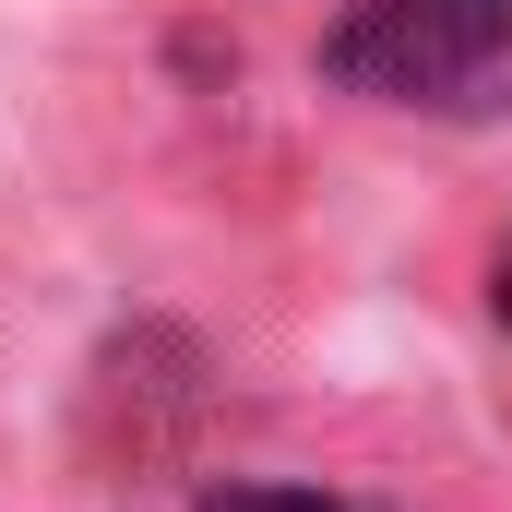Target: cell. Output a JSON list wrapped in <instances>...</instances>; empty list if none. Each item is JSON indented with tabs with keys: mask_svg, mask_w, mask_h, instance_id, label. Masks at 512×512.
I'll return each mask as SVG.
<instances>
[{
	"mask_svg": "<svg viewBox=\"0 0 512 512\" xmlns=\"http://www.w3.org/2000/svg\"><path fill=\"white\" fill-rule=\"evenodd\" d=\"M191 512H334L322 489H286V477H239V489H203Z\"/></svg>",
	"mask_w": 512,
	"mask_h": 512,
	"instance_id": "2",
	"label": "cell"
},
{
	"mask_svg": "<svg viewBox=\"0 0 512 512\" xmlns=\"http://www.w3.org/2000/svg\"><path fill=\"white\" fill-rule=\"evenodd\" d=\"M334 84L429 108V120H489L512 108V0H346L334 24Z\"/></svg>",
	"mask_w": 512,
	"mask_h": 512,
	"instance_id": "1",
	"label": "cell"
},
{
	"mask_svg": "<svg viewBox=\"0 0 512 512\" xmlns=\"http://www.w3.org/2000/svg\"><path fill=\"white\" fill-rule=\"evenodd\" d=\"M501 322H512V239H501Z\"/></svg>",
	"mask_w": 512,
	"mask_h": 512,
	"instance_id": "3",
	"label": "cell"
}]
</instances>
